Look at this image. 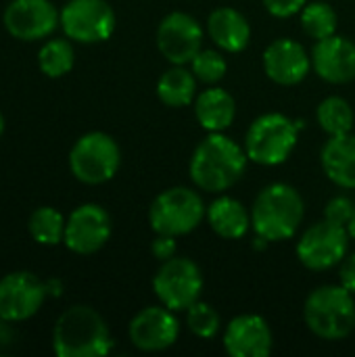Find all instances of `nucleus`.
I'll use <instances>...</instances> for the list:
<instances>
[{"label":"nucleus","mask_w":355,"mask_h":357,"mask_svg":"<svg viewBox=\"0 0 355 357\" xmlns=\"http://www.w3.org/2000/svg\"><path fill=\"white\" fill-rule=\"evenodd\" d=\"M115 10L107 0H69L61 8V29L77 44H98L115 31Z\"/></svg>","instance_id":"nucleus-10"},{"label":"nucleus","mask_w":355,"mask_h":357,"mask_svg":"<svg viewBox=\"0 0 355 357\" xmlns=\"http://www.w3.org/2000/svg\"><path fill=\"white\" fill-rule=\"evenodd\" d=\"M312 69L328 84L354 82L355 44L337 33L316 40L312 48Z\"/></svg>","instance_id":"nucleus-18"},{"label":"nucleus","mask_w":355,"mask_h":357,"mask_svg":"<svg viewBox=\"0 0 355 357\" xmlns=\"http://www.w3.org/2000/svg\"><path fill=\"white\" fill-rule=\"evenodd\" d=\"M186 326L199 339H213L220 333L222 318L213 305L205 301H197L186 310Z\"/></svg>","instance_id":"nucleus-28"},{"label":"nucleus","mask_w":355,"mask_h":357,"mask_svg":"<svg viewBox=\"0 0 355 357\" xmlns=\"http://www.w3.org/2000/svg\"><path fill=\"white\" fill-rule=\"evenodd\" d=\"M305 203L297 188L285 182L268 184L253 203L251 228L268 243L289 241L303 224Z\"/></svg>","instance_id":"nucleus-3"},{"label":"nucleus","mask_w":355,"mask_h":357,"mask_svg":"<svg viewBox=\"0 0 355 357\" xmlns=\"http://www.w3.org/2000/svg\"><path fill=\"white\" fill-rule=\"evenodd\" d=\"M354 211L355 203L349 197H333L324 207V220L347 228L354 218Z\"/></svg>","instance_id":"nucleus-30"},{"label":"nucleus","mask_w":355,"mask_h":357,"mask_svg":"<svg viewBox=\"0 0 355 357\" xmlns=\"http://www.w3.org/2000/svg\"><path fill=\"white\" fill-rule=\"evenodd\" d=\"M4 134V115L0 113V136Z\"/></svg>","instance_id":"nucleus-35"},{"label":"nucleus","mask_w":355,"mask_h":357,"mask_svg":"<svg viewBox=\"0 0 355 357\" xmlns=\"http://www.w3.org/2000/svg\"><path fill=\"white\" fill-rule=\"evenodd\" d=\"M153 291L161 305L172 312H186L199 301L203 291V274L188 257H172L161 261L153 278Z\"/></svg>","instance_id":"nucleus-8"},{"label":"nucleus","mask_w":355,"mask_h":357,"mask_svg":"<svg viewBox=\"0 0 355 357\" xmlns=\"http://www.w3.org/2000/svg\"><path fill=\"white\" fill-rule=\"evenodd\" d=\"M207 215V207L197 190L186 186H174L159 192L149 207V224L155 234L184 236L190 234L203 218Z\"/></svg>","instance_id":"nucleus-6"},{"label":"nucleus","mask_w":355,"mask_h":357,"mask_svg":"<svg viewBox=\"0 0 355 357\" xmlns=\"http://www.w3.org/2000/svg\"><path fill=\"white\" fill-rule=\"evenodd\" d=\"M113 347L105 318L90 305H71L52 328V351L56 357H103Z\"/></svg>","instance_id":"nucleus-2"},{"label":"nucleus","mask_w":355,"mask_h":357,"mask_svg":"<svg viewBox=\"0 0 355 357\" xmlns=\"http://www.w3.org/2000/svg\"><path fill=\"white\" fill-rule=\"evenodd\" d=\"M305 4L308 0H264V6L268 8V13L278 19H287V17L301 13Z\"/></svg>","instance_id":"nucleus-31"},{"label":"nucleus","mask_w":355,"mask_h":357,"mask_svg":"<svg viewBox=\"0 0 355 357\" xmlns=\"http://www.w3.org/2000/svg\"><path fill=\"white\" fill-rule=\"evenodd\" d=\"M303 126L301 119L293 121L282 113L259 115L245 134V153L249 161L266 167L285 163L295 151Z\"/></svg>","instance_id":"nucleus-5"},{"label":"nucleus","mask_w":355,"mask_h":357,"mask_svg":"<svg viewBox=\"0 0 355 357\" xmlns=\"http://www.w3.org/2000/svg\"><path fill=\"white\" fill-rule=\"evenodd\" d=\"M312 69V56L303 44L291 38H278L264 50V71L278 86L301 84Z\"/></svg>","instance_id":"nucleus-16"},{"label":"nucleus","mask_w":355,"mask_h":357,"mask_svg":"<svg viewBox=\"0 0 355 357\" xmlns=\"http://www.w3.org/2000/svg\"><path fill=\"white\" fill-rule=\"evenodd\" d=\"M207 33L220 50L236 54L249 46L251 25L245 19V15L239 13L236 8L220 6V8L211 10V15L207 19Z\"/></svg>","instance_id":"nucleus-19"},{"label":"nucleus","mask_w":355,"mask_h":357,"mask_svg":"<svg viewBox=\"0 0 355 357\" xmlns=\"http://www.w3.org/2000/svg\"><path fill=\"white\" fill-rule=\"evenodd\" d=\"M349 230L322 220L310 226L297 241V259L312 272H324L339 266L349 253Z\"/></svg>","instance_id":"nucleus-9"},{"label":"nucleus","mask_w":355,"mask_h":357,"mask_svg":"<svg viewBox=\"0 0 355 357\" xmlns=\"http://www.w3.org/2000/svg\"><path fill=\"white\" fill-rule=\"evenodd\" d=\"M2 25L15 40L36 42L61 27V10L50 0H10L2 13Z\"/></svg>","instance_id":"nucleus-11"},{"label":"nucleus","mask_w":355,"mask_h":357,"mask_svg":"<svg viewBox=\"0 0 355 357\" xmlns=\"http://www.w3.org/2000/svg\"><path fill=\"white\" fill-rule=\"evenodd\" d=\"M65 224L67 218L59 209L44 205L31 211L27 220V232L33 243L42 247H56L65 238Z\"/></svg>","instance_id":"nucleus-24"},{"label":"nucleus","mask_w":355,"mask_h":357,"mask_svg":"<svg viewBox=\"0 0 355 357\" xmlns=\"http://www.w3.org/2000/svg\"><path fill=\"white\" fill-rule=\"evenodd\" d=\"M157 46L172 65H188L203 48V27L192 15L174 10L157 27Z\"/></svg>","instance_id":"nucleus-14"},{"label":"nucleus","mask_w":355,"mask_h":357,"mask_svg":"<svg viewBox=\"0 0 355 357\" xmlns=\"http://www.w3.org/2000/svg\"><path fill=\"white\" fill-rule=\"evenodd\" d=\"M111 232L113 224L107 209L96 203H84L69 213L63 245L75 255H92L109 243Z\"/></svg>","instance_id":"nucleus-12"},{"label":"nucleus","mask_w":355,"mask_h":357,"mask_svg":"<svg viewBox=\"0 0 355 357\" xmlns=\"http://www.w3.org/2000/svg\"><path fill=\"white\" fill-rule=\"evenodd\" d=\"M337 10L328 2H310L301 10V29L314 40H322L337 33Z\"/></svg>","instance_id":"nucleus-27"},{"label":"nucleus","mask_w":355,"mask_h":357,"mask_svg":"<svg viewBox=\"0 0 355 357\" xmlns=\"http://www.w3.org/2000/svg\"><path fill=\"white\" fill-rule=\"evenodd\" d=\"M190 69H192V73L197 75L199 82L213 86V84H218L226 75L228 63H226V59L218 50L201 48L199 54L190 61Z\"/></svg>","instance_id":"nucleus-29"},{"label":"nucleus","mask_w":355,"mask_h":357,"mask_svg":"<svg viewBox=\"0 0 355 357\" xmlns=\"http://www.w3.org/2000/svg\"><path fill=\"white\" fill-rule=\"evenodd\" d=\"M226 354L232 357H266L272 351L270 324L257 314H243L226 324L222 337Z\"/></svg>","instance_id":"nucleus-17"},{"label":"nucleus","mask_w":355,"mask_h":357,"mask_svg":"<svg viewBox=\"0 0 355 357\" xmlns=\"http://www.w3.org/2000/svg\"><path fill=\"white\" fill-rule=\"evenodd\" d=\"M207 222L211 230L228 241L243 238L251 230V211L232 197H220L207 207Z\"/></svg>","instance_id":"nucleus-22"},{"label":"nucleus","mask_w":355,"mask_h":357,"mask_svg":"<svg viewBox=\"0 0 355 357\" xmlns=\"http://www.w3.org/2000/svg\"><path fill=\"white\" fill-rule=\"evenodd\" d=\"M75 65V50L71 40L65 38H52L42 44L38 50V67L46 77L59 79L67 75Z\"/></svg>","instance_id":"nucleus-25"},{"label":"nucleus","mask_w":355,"mask_h":357,"mask_svg":"<svg viewBox=\"0 0 355 357\" xmlns=\"http://www.w3.org/2000/svg\"><path fill=\"white\" fill-rule=\"evenodd\" d=\"M247 161L245 146H239L224 132H209L190 157V180L205 192H224L243 178Z\"/></svg>","instance_id":"nucleus-1"},{"label":"nucleus","mask_w":355,"mask_h":357,"mask_svg":"<svg viewBox=\"0 0 355 357\" xmlns=\"http://www.w3.org/2000/svg\"><path fill=\"white\" fill-rule=\"evenodd\" d=\"M318 123L320 128L328 134V136H341V134H349L354 128L355 115L352 105L341 98V96H328L318 105L316 111Z\"/></svg>","instance_id":"nucleus-26"},{"label":"nucleus","mask_w":355,"mask_h":357,"mask_svg":"<svg viewBox=\"0 0 355 357\" xmlns=\"http://www.w3.org/2000/svg\"><path fill=\"white\" fill-rule=\"evenodd\" d=\"M308 328L324 341H341L355 328L354 295L341 284H324L314 289L303 305Z\"/></svg>","instance_id":"nucleus-4"},{"label":"nucleus","mask_w":355,"mask_h":357,"mask_svg":"<svg viewBox=\"0 0 355 357\" xmlns=\"http://www.w3.org/2000/svg\"><path fill=\"white\" fill-rule=\"evenodd\" d=\"M339 284L345 287L352 295H355V251L347 253L339 268Z\"/></svg>","instance_id":"nucleus-33"},{"label":"nucleus","mask_w":355,"mask_h":357,"mask_svg":"<svg viewBox=\"0 0 355 357\" xmlns=\"http://www.w3.org/2000/svg\"><path fill=\"white\" fill-rule=\"evenodd\" d=\"M121 165V151L113 136L88 132L75 140L69 151V169L75 180L88 186L109 182Z\"/></svg>","instance_id":"nucleus-7"},{"label":"nucleus","mask_w":355,"mask_h":357,"mask_svg":"<svg viewBox=\"0 0 355 357\" xmlns=\"http://www.w3.org/2000/svg\"><path fill=\"white\" fill-rule=\"evenodd\" d=\"M46 299V284L31 272L17 270L0 278V320L15 324L33 318Z\"/></svg>","instance_id":"nucleus-13"},{"label":"nucleus","mask_w":355,"mask_h":357,"mask_svg":"<svg viewBox=\"0 0 355 357\" xmlns=\"http://www.w3.org/2000/svg\"><path fill=\"white\" fill-rule=\"evenodd\" d=\"M197 94V75L184 65H174L161 73L157 82V96L165 107H186Z\"/></svg>","instance_id":"nucleus-23"},{"label":"nucleus","mask_w":355,"mask_h":357,"mask_svg":"<svg viewBox=\"0 0 355 357\" xmlns=\"http://www.w3.org/2000/svg\"><path fill=\"white\" fill-rule=\"evenodd\" d=\"M347 230H349V236L355 241V211H354V218H352V222H349V226H347Z\"/></svg>","instance_id":"nucleus-34"},{"label":"nucleus","mask_w":355,"mask_h":357,"mask_svg":"<svg viewBox=\"0 0 355 357\" xmlns=\"http://www.w3.org/2000/svg\"><path fill=\"white\" fill-rule=\"evenodd\" d=\"M130 341L140 351H163L180 337V322L165 305H151L140 310L130 326Z\"/></svg>","instance_id":"nucleus-15"},{"label":"nucleus","mask_w":355,"mask_h":357,"mask_svg":"<svg viewBox=\"0 0 355 357\" xmlns=\"http://www.w3.org/2000/svg\"><path fill=\"white\" fill-rule=\"evenodd\" d=\"M176 251H178L176 236H169V234H157V238L151 245V253L159 261H167V259L176 257Z\"/></svg>","instance_id":"nucleus-32"},{"label":"nucleus","mask_w":355,"mask_h":357,"mask_svg":"<svg viewBox=\"0 0 355 357\" xmlns=\"http://www.w3.org/2000/svg\"><path fill=\"white\" fill-rule=\"evenodd\" d=\"M195 117L207 132H224L236 117V100L224 88L211 86L195 98Z\"/></svg>","instance_id":"nucleus-21"},{"label":"nucleus","mask_w":355,"mask_h":357,"mask_svg":"<svg viewBox=\"0 0 355 357\" xmlns=\"http://www.w3.org/2000/svg\"><path fill=\"white\" fill-rule=\"evenodd\" d=\"M320 163L328 180L341 188H355V136H331L320 153Z\"/></svg>","instance_id":"nucleus-20"}]
</instances>
